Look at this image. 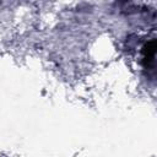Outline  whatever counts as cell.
Here are the masks:
<instances>
[{
  "mask_svg": "<svg viewBox=\"0 0 157 157\" xmlns=\"http://www.w3.org/2000/svg\"><path fill=\"white\" fill-rule=\"evenodd\" d=\"M155 52H156V42L155 39H152L151 42L145 44L142 50V60L147 70H152L155 67Z\"/></svg>",
  "mask_w": 157,
  "mask_h": 157,
  "instance_id": "obj_1",
  "label": "cell"
}]
</instances>
